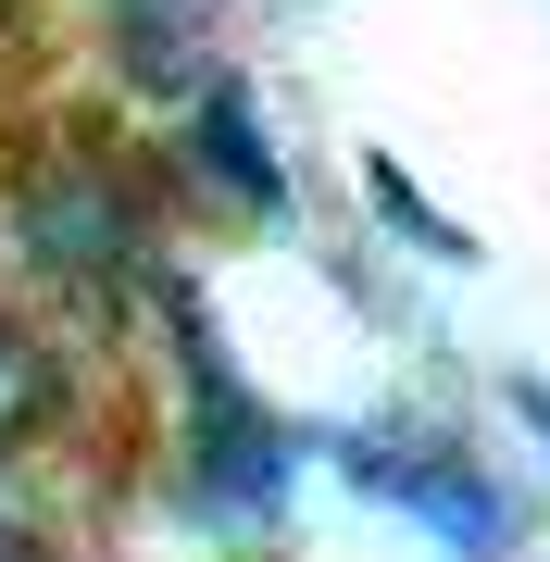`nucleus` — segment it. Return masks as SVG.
Masks as SVG:
<instances>
[{
    "mask_svg": "<svg viewBox=\"0 0 550 562\" xmlns=\"http://www.w3.org/2000/svg\"><path fill=\"white\" fill-rule=\"evenodd\" d=\"M363 201H375L388 225H401V250H426V262H475V225H450V213L426 201V188L401 176V150H363Z\"/></svg>",
    "mask_w": 550,
    "mask_h": 562,
    "instance_id": "6e6552de",
    "label": "nucleus"
},
{
    "mask_svg": "<svg viewBox=\"0 0 550 562\" xmlns=\"http://www.w3.org/2000/svg\"><path fill=\"white\" fill-rule=\"evenodd\" d=\"M63 425H76V350L38 338V325L0 301V462L13 450H63Z\"/></svg>",
    "mask_w": 550,
    "mask_h": 562,
    "instance_id": "423d86ee",
    "label": "nucleus"
},
{
    "mask_svg": "<svg viewBox=\"0 0 550 562\" xmlns=\"http://www.w3.org/2000/svg\"><path fill=\"white\" fill-rule=\"evenodd\" d=\"M501 413L538 438V475H550V375H513V387H501Z\"/></svg>",
    "mask_w": 550,
    "mask_h": 562,
    "instance_id": "1a4fd4ad",
    "label": "nucleus"
},
{
    "mask_svg": "<svg viewBox=\"0 0 550 562\" xmlns=\"http://www.w3.org/2000/svg\"><path fill=\"white\" fill-rule=\"evenodd\" d=\"M138 338L164 362V487H176V513H201L213 538H276L288 525V475H301L313 438L250 387V362L225 350L201 276H176Z\"/></svg>",
    "mask_w": 550,
    "mask_h": 562,
    "instance_id": "f03ea898",
    "label": "nucleus"
},
{
    "mask_svg": "<svg viewBox=\"0 0 550 562\" xmlns=\"http://www.w3.org/2000/svg\"><path fill=\"white\" fill-rule=\"evenodd\" d=\"M164 188H188V201L238 213V225H301V176H288V138L263 113V88L225 63V76H201L188 101L164 113Z\"/></svg>",
    "mask_w": 550,
    "mask_h": 562,
    "instance_id": "20e7f679",
    "label": "nucleus"
},
{
    "mask_svg": "<svg viewBox=\"0 0 550 562\" xmlns=\"http://www.w3.org/2000/svg\"><path fill=\"white\" fill-rule=\"evenodd\" d=\"M326 462L363 501H388L401 525H426V538L450 562H513V538H526V501L501 487V462L463 438V425H426V413H363L338 425Z\"/></svg>",
    "mask_w": 550,
    "mask_h": 562,
    "instance_id": "7ed1b4c3",
    "label": "nucleus"
},
{
    "mask_svg": "<svg viewBox=\"0 0 550 562\" xmlns=\"http://www.w3.org/2000/svg\"><path fill=\"white\" fill-rule=\"evenodd\" d=\"M88 13H101L113 76L138 88L150 113H176L201 76H225V50H213V0H88Z\"/></svg>",
    "mask_w": 550,
    "mask_h": 562,
    "instance_id": "39448f33",
    "label": "nucleus"
},
{
    "mask_svg": "<svg viewBox=\"0 0 550 562\" xmlns=\"http://www.w3.org/2000/svg\"><path fill=\"white\" fill-rule=\"evenodd\" d=\"M38 487H50V450H13V462H0V562H88Z\"/></svg>",
    "mask_w": 550,
    "mask_h": 562,
    "instance_id": "0eeeda50",
    "label": "nucleus"
},
{
    "mask_svg": "<svg viewBox=\"0 0 550 562\" xmlns=\"http://www.w3.org/2000/svg\"><path fill=\"white\" fill-rule=\"evenodd\" d=\"M164 201H176L164 162L88 113H50L25 138H0V301L38 338H63L76 362L125 350L164 313V288L188 276Z\"/></svg>",
    "mask_w": 550,
    "mask_h": 562,
    "instance_id": "f257e3e1",
    "label": "nucleus"
}]
</instances>
